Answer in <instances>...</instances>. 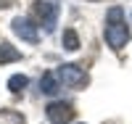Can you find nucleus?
Wrapping results in <instances>:
<instances>
[{
  "mask_svg": "<svg viewBox=\"0 0 132 124\" xmlns=\"http://www.w3.org/2000/svg\"><path fill=\"white\" fill-rule=\"evenodd\" d=\"M56 77H58V82H63L66 87H82V85L87 82V74H85L77 63H63V66H58Z\"/></svg>",
  "mask_w": 132,
  "mask_h": 124,
  "instance_id": "obj_3",
  "label": "nucleus"
},
{
  "mask_svg": "<svg viewBox=\"0 0 132 124\" xmlns=\"http://www.w3.org/2000/svg\"><path fill=\"white\" fill-rule=\"evenodd\" d=\"M27 77L24 74H13V77H11V79H8V90H11V93H21V90H24L27 87Z\"/></svg>",
  "mask_w": 132,
  "mask_h": 124,
  "instance_id": "obj_9",
  "label": "nucleus"
},
{
  "mask_svg": "<svg viewBox=\"0 0 132 124\" xmlns=\"http://www.w3.org/2000/svg\"><path fill=\"white\" fill-rule=\"evenodd\" d=\"M0 119L8 121V124H24V116H11V111H3V114H0Z\"/></svg>",
  "mask_w": 132,
  "mask_h": 124,
  "instance_id": "obj_10",
  "label": "nucleus"
},
{
  "mask_svg": "<svg viewBox=\"0 0 132 124\" xmlns=\"http://www.w3.org/2000/svg\"><path fill=\"white\" fill-rule=\"evenodd\" d=\"M108 24H106V32H103V37L108 42V48H114V50H122L127 40H129V32H127V24H124V11L114 5V8H108Z\"/></svg>",
  "mask_w": 132,
  "mask_h": 124,
  "instance_id": "obj_1",
  "label": "nucleus"
},
{
  "mask_svg": "<svg viewBox=\"0 0 132 124\" xmlns=\"http://www.w3.org/2000/svg\"><path fill=\"white\" fill-rule=\"evenodd\" d=\"M45 114H48V121L50 124H71L74 119V108L69 103H63V100H56V103H50L45 108Z\"/></svg>",
  "mask_w": 132,
  "mask_h": 124,
  "instance_id": "obj_4",
  "label": "nucleus"
},
{
  "mask_svg": "<svg viewBox=\"0 0 132 124\" xmlns=\"http://www.w3.org/2000/svg\"><path fill=\"white\" fill-rule=\"evenodd\" d=\"M32 16L45 27V32H53V27L58 21V5L50 3V0H35L32 3Z\"/></svg>",
  "mask_w": 132,
  "mask_h": 124,
  "instance_id": "obj_2",
  "label": "nucleus"
},
{
  "mask_svg": "<svg viewBox=\"0 0 132 124\" xmlns=\"http://www.w3.org/2000/svg\"><path fill=\"white\" fill-rule=\"evenodd\" d=\"M21 58V53L13 48V45H8V42H0V66L3 63H13Z\"/></svg>",
  "mask_w": 132,
  "mask_h": 124,
  "instance_id": "obj_7",
  "label": "nucleus"
},
{
  "mask_svg": "<svg viewBox=\"0 0 132 124\" xmlns=\"http://www.w3.org/2000/svg\"><path fill=\"white\" fill-rule=\"evenodd\" d=\"M40 90H42L45 95H56L58 90H61V87H58V77L53 74V71H45V74L40 77Z\"/></svg>",
  "mask_w": 132,
  "mask_h": 124,
  "instance_id": "obj_6",
  "label": "nucleus"
},
{
  "mask_svg": "<svg viewBox=\"0 0 132 124\" xmlns=\"http://www.w3.org/2000/svg\"><path fill=\"white\" fill-rule=\"evenodd\" d=\"M11 27H13V32L24 40V42H37L40 40V32H37V27L32 24L29 19H24V16H16L13 21H11Z\"/></svg>",
  "mask_w": 132,
  "mask_h": 124,
  "instance_id": "obj_5",
  "label": "nucleus"
},
{
  "mask_svg": "<svg viewBox=\"0 0 132 124\" xmlns=\"http://www.w3.org/2000/svg\"><path fill=\"white\" fill-rule=\"evenodd\" d=\"M61 42H63V50H79V35H77L74 29H63V37H61Z\"/></svg>",
  "mask_w": 132,
  "mask_h": 124,
  "instance_id": "obj_8",
  "label": "nucleus"
}]
</instances>
